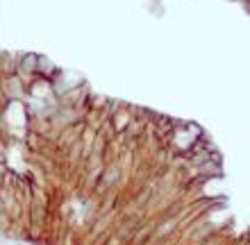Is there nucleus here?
<instances>
[{
    "label": "nucleus",
    "mask_w": 250,
    "mask_h": 245,
    "mask_svg": "<svg viewBox=\"0 0 250 245\" xmlns=\"http://www.w3.org/2000/svg\"><path fill=\"white\" fill-rule=\"evenodd\" d=\"M132 118H134V113H132V107L130 105H127V107L123 105L119 112H114L112 113V127H114V132H116V134L127 132V127H130Z\"/></svg>",
    "instance_id": "obj_1"
}]
</instances>
